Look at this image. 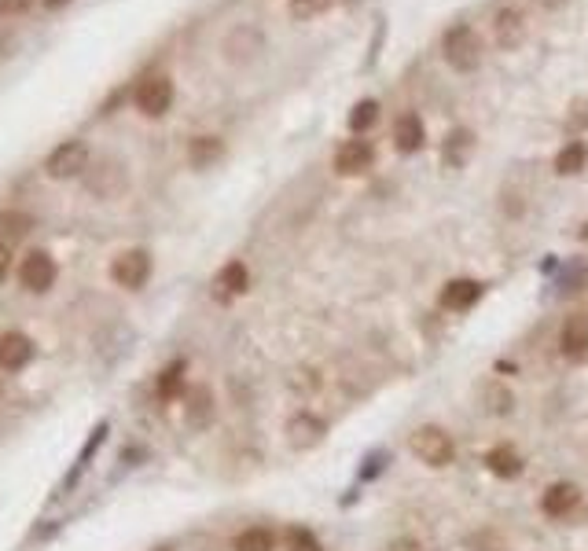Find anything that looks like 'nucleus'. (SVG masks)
I'll use <instances>...</instances> for the list:
<instances>
[{
  "instance_id": "1",
  "label": "nucleus",
  "mask_w": 588,
  "mask_h": 551,
  "mask_svg": "<svg viewBox=\"0 0 588 551\" xmlns=\"http://www.w3.org/2000/svg\"><path fill=\"white\" fill-rule=\"evenodd\" d=\"M442 55L456 74H475L482 67V37L475 34V26L456 22L442 34Z\"/></svg>"
},
{
  "instance_id": "2",
  "label": "nucleus",
  "mask_w": 588,
  "mask_h": 551,
  "mask_svg": "<svg viewBox=\"0 0 588 551\" xmlns=\"http://www.w3.org/2000/svg\"><path fill=\"white\" fill-rule=\"evenodd\" d=\"M261 52H265V34H261V26H254V22L232 26L225 34V41H221V55H225L228 67H251V63H258V59H261Z\"/></svg>"
},
{
  "instance_id": "3",
  "label": "nucleus",
  "mask_w": 588,
  "mask_h": 551,
  "mask_svg": "<svg viewBox=\"0 0 588 551\" xmlns=\"http://www.w3.org/2000/svg\"><path fill=\"white\" fill-rule=\"evenodd\" d=\"M92 166V155H88V144L85 140H63L59 147L48 151L45 159V173L52 180H74V177H85Z\"/></svg>"
},
{
  "instance_id": "4",
  "label": "nucleus",
  "mask_w": 588,
  "mask_h": 551,
  "mask_svg": "<svg viewBox=\"0 0 588 551\" xmlns=\"http://www.w3.org/2000/svg\"><path fill=\"white\" fill-rule=\"evenodd\" d=\"M133 103L144 118H162L173 107V78L170 74H147L137 81Z\"/></svg>"
},
{
  "instance_id": "5",
  "label": "nucleus",
  "mask_w": 588,
  "mask_h": 551,
  "mask_svg": "<svg viewBox=\"0 0 588 551\" xmlns=\"http://www.w3.org/2000/svg\"><path fill=\"white\" fill-rule=\"evenodd\" d=\"M412 452L423 459L427 467H449L452 464V456H456V445H452V438L442 431V426H419V431L412 434Z\"/></svg>"
},
{
  "instance_id": "6",
  "label": "nucleus",
  "mask_w": 588,
  "mask_h": 551,
  "mask_svg": "<svg viewBox=\"0 0 588 551\" xmlns=\"http://www.w3.org/2000/svg\"><path fill=\"white\" fill-rule=\"evenodd\" d=\"M151 254L144 247H133V251H121L114 261H111V280L126 291H140L147 280H151Z\"/></svg>"
},
{
  "instance_id": "7",
  "label": "nucleus",
  "mask_w": 588,
  "mask_h": 551,
  "mask_svg": "<svg viewBox=\"0 0 588 551\" xmlns=\"http://www.w3.org/2000/svg\"><path fill=\"white\" fill-rule=\"evenodd\" d=\"M85 188L96 195V199H118L121 192L129 188V173H126V166L121 162H114V159H104V162H96V166H88V173H85Z\"/></svg>"
},
{
  "instance_id": "8",
  "label": "nucleus",
  "mask_w": 588,
  "mask_h": 551,
  "mask_svg": "<svg viewBox=\"0 0 588 551\" xmlns=\"http://www.w3.org/2000/svg\"><path fill=\"white\" fill-rule=\"evenodd\" d=\"M526 34H530V22H526L522 8H515V4L497 8V15H493V37H497V45H501L504 52L522 48Z\"/></svg>"
},
{
  "instance_id": "9",
  "label": "nucleus",
  "mask_w": 588,
  "mask_h": 551,
  "mask_svg": "<svg viewBox=\"0 0 588 551\" xmlns=\"http://www.w3.org/2000/svg\"><path fill=\"white\" fill-rule=\"evenodd\" d=\"M19 284L26 291H34V294L52 291V284H55V261H52V254L48 251H29L22 258V265H19Z\"/></svg>"
},
{
  "instance_id": "10",
  "label": "nucleus",
  "mask_w": 588,
  "mask_h": 551,
  "mask_svg": "<svg viewBox=\"0 0 588 551\" xmlns=\"http://www.w3.org/2000/svg\"><path fill=\"white\" fill-rule=\"evenodd\" d=\"M34 339L29 334H22V331H4L0 334V372L4 375H15V372H22V367L34 360Z\"/></svg>"
},
{
  "instance_id": "11",
  "label": "nucleus",
  "mask_w": 588,
  "mask_h": 551,
  "mask_svg": "<svg viewBox=\"0 0 588 551\" xmlns=\"http://www.w3.org/2000/svg\"><path fill=\"white\" fill-rule=\"evenodd\" d=\"M371 162H376V147H371L368 140H346L343 147L335 151V173L338 177H360L371 169Z\"/></svg>"
},
{
  "instance_id": "12",
  "label": "nucleus",
  "mask_w": 588,
  "mask_h": 551,
  "mask_svg": "<svg viewBox=\"0 0 588 551\" xmlns=\"http://www.w3.org/2000/svg\"><path fill=\"white\" fill-rule=\"evenodd\" d=\"M107 434H111V423L104 419V423H96V431L88 434V441L81 445V452H78V459H74V467L67 471V478H63V485H59V497H67V493H74V485L81 481V474L88 471V464L96 459V452L104 448V441H107Z\"/></svg>"
},
{
  "instance_id": "13",
  "label": "nucleus",
  "mask_w": 588,
  "mask_h": 551,
  "mask_svg": "<svg viewBox=\"0 0 588 551\" xmlns=\"http://www.w3.org/2000/svg\"><path fill=\"white\" fill-rule=\"evenodd\" d=\"M324 434H327V423L313 412H294L287 419V441L294 448H313V445L324 441Z\"/></svg>"
},
{
  "instance_id": "14",
  "label": "nucleus",
  "mask_w": 588,
  "mask_h": 551,
  "mask_svg": "<svg viewBox=\"0 0 588 551\" xmlns=\"http://www.w3.org/2000/svg\"><path fill=\"white\" fill-rule=\"evenodd\" d=\"M246 284H251V272H246V265L243 261H228V265H221L218 276H213L210 291H213V298H218L221 305H228L232 298H239L246 291Z\"/></svg>"
},
{
  "instance_id": "15",
  "label": "nucleus",
  "mask_w": 588,
  "mask_h": 551,
  "mask_svg": "<svg viewBox=\"0 0 588 551\" xmlns=\"http://www.w3.org/2000/svg\"><path fill=\"white\" fill-rule=\"evenodd\" d=\"M559 350L570 360H581L588 353V317L584 313H574V317L563 320V327H559Z\"/></svg>"
},
{
  "instance_id": "16",
  "label": "nucleus",
  "mask_w": 588,
  "mask_h": 551,
  "mask_svg": "<svg viewBox=\"0 0 588 551\" xmlns=\"http://www.w3.org/2000/svg\"><path fill=\"white\" fill-rule=\"evenodd\" d=\"M423 144H427V129L419 114H401L393 121V147L401 155H416V151H423Z\"/></svg>"
},
{
  "instance_id": "17",
  "label": "nucleus",
  "mask_w": 588,
  "mask_h": 551,
  "mask_svg": "<svg viewBox=\"0 0 588 551\" xmlns=\"http://www.w3.org/2000/svg\"><path fill=\"white\" fill-rule=\"evenodd\" d=\"M577 504H581V493H577V485H570V481L548 485V493L541 497V511H544L548 518H567Z\"/></svg>"
},
{
  "instance_id": "18",
  "label": "nucleus",
  "mask_w": 588,
  "mask_h": 551,
  "mask_svg": "<svg viewBox=\"0 0 588 551\" xmlns=\"http://www.w3.org/2000/svg\"><path fill=\"white\" fill-rule=\"evenodd\" d=\"M482 298V284L478 280H449L442 287V305L452 313H468L471 305Z\"/></svg>"
},
{
  "instance_id": "19",
  "label": "nucleus",
  "mask_w": 588,
  "mask_h": 551,
  "mask_svg": "<svg viewBox=\"0 0 588 551\" xmlns=\"http://www.w3.org/2000/svg\"><path fill=\"white\" fill-rule=\"evenodd\" d=\"M471 151H475V133L471 129H452L442 144V159L449 169H463L471 159Z\"/></svg>"
},
{
  "instance_id": "20",
  "label": "nucleus",
  "mask_w": 588,
  "mask_h": 551,
  "mask_svg": "<svg viewBox=\"0 0 588 551\" xmlns=\"http://www.w3.org/2000/svg\"><path fill=\"white\" fill-rule=\"evenodd\" d=\"M225 159V140L221 136H195L188 144V162L192 169H210L213 162Z\"/></svg>"
},
{
  "instance_id": "21",
  "label": "nucleus",
  "mask_w": 588,
  "mask_h": 551,
  "mask_svg": "<svg viewBox=\"0 0 588 551\" xmlns=\"http://www.w3.org/2000/svg\"><path fill=\"white\" fill-rule=\"evenodd\" d=\"M485 467L497 478H518L522 474V456L511 445H497V448L485 452Z\"/></svg>"
},
{
  "instance_id": "22",
  "label": "nucleus",
  "mask_w": 588,
  "mask_h": 551,
  "mask_svg": "<svg viewBox=\"0 0 588 551\" xmlns=\"http://www.w3.org/2000/svg\"><path fill=\"white\" fill-rule=\"evenodd\" d=\"M184 415H188V423L195 426V431H203V426L213 423V393L206 386H195L188 393V405H184Z\"/></svg>"
},
{
  "instance_id": "23",
  "label": "nucleus",
  "mask_w": 588,
  "mask_h": 551,
  "mask_svg": "<svg viewBox=\"0 0 588 551\" xmlns=\"http://www.w3.org/2000/svg\"><path fill=\"white\" fill-rule=\"evenodd\" d=\"M584 166H588V144H581V140H570L567 147H559V155H555V173L559 177H577Z\"/></svg>"
},
{
  "instance_id": "24",
  "label": "nucleus",
  "mask_w": 588,
  "mask_h": 551,
  "mask_svg": "<svg viewBox=\"0 0 588 551\" xmlns=\"http://www.w3.org/2000/svg\"><path fill=\"white\" fill-rule=\"evenodd\" d=\"M184 372H188V364H184V360H173L170 367H162L159 382H154V393H159V401H177L180 390H184Z\"/></svg>"
},
{
  "instance_id": "25",
  "label": "nucleus",
  "mask_w": 588,
  "mask_h": 551,
  "mask_svg": "<svg viewBox=\"0 0 588 551\" xmlns=\"http://www.w3.org/2000/svg\"><path fill=\"white\" fill-rule=\"evenodd\" d=\"M236 551H276V533L265 530V526H251V530H243L232 544Z\"/></svg>"
},
{
  "instance_id": "26",
  "label": "nucleus",
  "mask_w": 588,
  "mask_h": 551,
  "mask_svg": "<svg viewBox=\"0 0 588 551\" xmlns=\"http://www.w3.org/2000/svg\"><path fill=\"white\" fill-rule=\"evenodd\" d=\"M350 129L357 133V136H364L371 126L379 121V103L376 100H360V103H353V111H350Z\"/></svg>"
},
{
  "instance_id": "27",
  "label": "nucleus",
  "mask_w": 588,
  "mask_h": 551,
  "mask_svg": "<svg viewBox=\"0 0 588 551\" xmlns=\"http://www.w3.org/2000/svg\"><path fill=\"white\" fill-rule=\"evenodd\" d=\"M0 232H4L8 239H19L26 232H34V218L22 210H0Z\"/></svg>"
},
{
  "instance_id": "28",
  "label": "nucleus",
  "mask_w": 588,
  "mask_h": 551,
  "mask_svg": "<svg viewBox=\"0 0 588 551\" xmlns=\"http://www.w3.org/2000/svg\"><path fill=\"white\" fill-rule=\"evenodd\" d=\"M335 0H287V12L294 22H309V19H320L324 12H331Z\"/></svg>"
},
{
  "instance_id": "29",
  "label": "nucleus",
  "mask_w": 588,
  "mask_h": 551,
  "mask_svg": "<svg viewBox=\"0 0 588 551\" xmlns=\"http://www.w3.org/2000/svg\"><path fill=\"white\" fill-rule=\"evenodd\" d=\"M287 547L291 551H324L320 540L313 537V530H305V526H291L287 530Z\"/></svg>"
},
{
  "instance_id": "30",
  "label": "nucleus",
  "mask_w": 588,
  "mask_h": 551,
  "mask_svg": "<svg viewBox=\"0 0 588 551\" xmlns=\"http://www.w3.org/2000/svg\"><path fill=\"white\" fill-rule=\"evenodd\" d=\"M588 287V265H581V261H574L567 272H563V291H570V294H577V291H584Z\"/></svg>"
},
{
  "instance_id": "31",
  "label": "nucleus",
  "mask_w": 588,
  "mask_h": 551,
  "mask_svg": "<svg viewBox=\"0 0 588 551\" xmlns=\"http://www.w3.org/2000/svg\"><path fill=\"white\" fill-rule=\"evenodd\" d=\"M567 121L574 129H588V100H574L570 103V114H567Z\"/></svg>"
},
{
  "instance_id": "32",
  "label": "nucleus",
  "mask_w": 588,
  "mask_h": 551,
  "mask_svg": "<svg viewBox=\"0 0 588 551\" xmlns=\"http://www.w3.org/2000/svg\"><path fill=\"white\" fill-rule=\"evenodd\" d=\"M471 547H475V551H508V544H504L497 533H478V537L471 540Z\"/></svg>"
},
{
  "instance_id": "33",
  "label": "nucleus",
  "mask_w": 588,
  "mask_h": 551,
  "mask_svg": "<svg viewBox=\"0 0 588 551\" xmlns=\"http://www.w3.org/2000/svg\"><path fill=\"white\" fill-rule=\"evenodd\" d=\"M34 0H0V15H26Z\"/></svg>"
},
{
  "instance_id": "34",
  "label": "nucleus",
  "mask_w": 588,
  "mask_h": 551,
  "mask_svg": "<svg viewBox=\"0 0 588 551\" xmlns=\"http://www.w3.org/2000/svg\"><path fill=\"white\" fill-rule=\"evenodd\" d=\"M8 272H12V251H8V247H0V284L8 280Z\"/></svg>"
},
{
  "instance_id": "35",
  "label": "nucleus",
  "mask_w": 588,
  "mask_h": 551,
  "mask_svg": "<svg viewBox=\"0 0 588 551\" xmlns=\"http://www.w3.org/2000/svg\"><path fill=\"white\" fill-rule=\"evenodd\" d=\"M386 551H423V547H419L416 540H409V537H405V540H393Z\"/></svg>"
},
{
  "instance_id": "36",
  "label": "nucleus",
  "mask_w": 588,
  "mask_h": 551,
  "mask_svg": "<svg viewBox=\"0 0 588 551\" xmlns=\"http://www.w3.org/2000/svg\"><path fill=\"white\" fill-rule=\"evenodd\" d=\"M541 4H544V8H559V4H563V0H541Z\"/></svg>"
},
{
  "instance_id": "37",
  "label": "nucleus",
  "mask_w": 588,
  "mask_h": 551,
  "mask_svg": "<svg viewBox=\"0 0 588 551\" xmlns=\"http://www.w3.org/2000/svg\"><path fill=\"white\" fill-rule=\"evenodd\" d=\"M581 239H584V243H588V225H581Z\"/></svg>"
},
{
  "instance_id": "38",
  "label": "nucleus",
  "mask_w": 588,
  "mask_h": 551,
  "mask_svg": "<svg viewBox=\"0 0 588 551\" xmlns=\"http://www.w3.org/2000/svg\"><path fill=\"white\" fill-rule=\"evenodd\" d=\"M48 4H52V8H55V4H67V0H48Z\"/></svg>"
},
{
  "instance_id": "39",
  "label": "nucleus",
  "mask_w": 588,
  "mask_h": 551,
  "mask_svg": "<svg viewBox=\"0 0 588 551\" xmlns=\"http://www.w3.org/2000/svg\"><path fill=\"white\" fill-rule=\"evenodd\" d=\"M0 397H4V379H0Z\"/></svg>"
}]
</instances>
